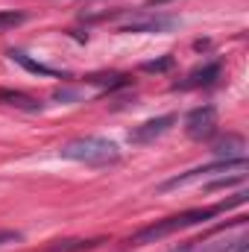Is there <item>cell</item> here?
Returning a JSON list of instances; mask_svg holds the SVG:
<instances>
[{
    "label": "cell",
    "instance_id": "1",
    "mask_svg": "<svg viewBox=\"0 0 249 252\" xmlns=\"http://www.w3.org/2000/svg\"><path fill=\"white\" fill-rule=\"evenodd\" d=\"M247 190H238L232 199H226V202H217V205H208V208H190V211H182V214H173V217H164V220H156L153 226H147V229H138L132 238H126L124 247H144V244H156V241H161V238H167V235H176V232H182V229H190V226H199V223H208V220H214L217 214H223V211H229V208H238V205H244L247 202Z\"/></svg>",
    "mask_w": 249,
    "mask_h": 252
},
{
    "label": "cell",
    "instance_id": "2",
    "mask_svg": "<svg viewBox=\"0 0 249 252\" xmlns=\"http://www.w3.org/2000/svg\"><path fill=\"white\" fill-rule=\"evenodd\" d=\"M62 158L76 161V164H88V167H109L121 161V147L109 138L100 135H85V138H73L67 141L62 150Z\"/></svg>",
    "mask_w": 249,
    "mask_h": 252
},
{
    "label": "cell",
    "instance_id": "3",
    "mask_svg": "<svg viewBox=\"0 0 249 252\" xmlns=\"http://www.w3.org/2000/svg\"><path fill=\"white\" fill-rule=\"evenodd\" d=\"M229 170H238L244 173L247 170V158H235V161H226V158H217L214 164H205V167H193L187 173H179L167 182H161L158 190H176V188H185L190 182H199V179H211V176H220V173H229Z\"/></svg>",
    "mask_w": 249,
    "mask_h": 252
},
{
    "label": "cell",
    "instance_id": "4",
    "mask_svg": "<svg viewBox=\"0 0 249 252\" xmlns=\"http://www.w3.org/2000/svg\"><path fill=\"white\" fill-rule=\"evenodd\" d=\"M185 132L193 141H205L217 132V109L214 106H199L185 118Z\"/></svg>",
    "mask_w": 249,
    "mask_h": 252
},
{
    "label": "cell",
    "instance_id": "5",
    "mask_svg": "<svg viewBox=\"0 0 249 252\" xmlns=\"http://www.w3.org/2000/svg\"><path fill=\"white\" fill-rule=\"evenodd\" d=\"M176 124V115H161V118H153V121H147V124L135 126L132 132H129V141L132 144H153V141H158L161 135H167L170 129Z\"/></svg>",
    "mask_w": 249,
    "mask_h": 252
},
{
    "label": "cell",
    "instance_id": "6",
    "mask_svg": "<svg viewBox=\"0 0 249 252\" xmlns=\"http://www.w3.org/2000/svg\"><path fill=\"white\" fill-rule=\"evenodd\" d=\"M176 27V18L170 15H144V18H132L129 24L121 27V32H167Z\"/></svg>",
    "mask_w": 249,
    "mask_h": 252
},
{
    "label": "cell",
    "instance_id": "7",
    "mask_svg": "<svg viewBox=\"0 0 249 252\" xmlns=\"http://www.w3.org/2000/svg\"><path fill=\"white\" fill-rule=\"evenodd\" d=\"M220 79V62H208L196 70H190L182 82H176L173 88H182V91H190V88H208Z\"/></svg>",
    "mask_w": 249,
    "mask_h": 252
},
{
    "label": "cell",
    "instance_id": "8",
    "mask_svg": "<svg viewBox=\"0 0 249 252\" xmlns=\"http://www.w3.org/2000/svg\"><path fill=\"white\" fill-rule=\"evenodd\" d=\"M211 153L217 158H226V161H235V158H247V141L241 135H226L220 141L211 144Z\"/></svg>",
    "mask_w": 249,
    "mask_h": 252
},
{
    "label": "cell",
    "instance_id": "9",
    "mask_svg": "<svg viewBox=\"0 0 249 252\" xmlns=\"http://www.w3.org/2000/svg\"><path fill=\"white\" fill-rule=\"evenodd\" d=\"M0 103H3V106H12V109H18V112H41V100H35V97H30V94H24V91H9V88H3V91H0Z\"/></svg>",
    "mask_w": 249,
    "mask_h": 252
},
{
    "label": "cell",
    "instance_id": "10",
    "mask_svg": "<svg viewBox=\"0 0 249 252\" xmlns=\"http://www.w3.org/2000/svg\"><path fill=\"white\" fill-rule=\"evenodd\" d=\"M9 56L15 59L18 64H24L30 73H41V76H59V70H53V67H47V64H38V62H32L27 53H21V50H9Z\"/></svg>",
    "mask_w": 249,
    "mask_h": 252
},
{
    "label": "cell",
    "instance_id": "11",
    "mask_svg": "<svg viewBox=\"0 0 249 252\" xmlns=\"http://www.w3.org/2000/svg\"><path fill=\"white\" fill-rule=\"evenodd\" d=\"M24 21H27V15H24V12H0V30L18 27V24H24Z\"/></svg>",
    "mask_w": 249,
    "mask_h": 252
},
{
    "label": "cell",
    "instance_id": "12",
    "mask_svg": "<svg viewBox=\"0 0 249 252\" xmlns=\"http://www.w3.org/2000/svg\"><path fill=\"white\" fill-rule=\"evenodd\" d=\"M21 241V232H12V229H0V250L3 247H12Z\"/></svg>",
    "mask_w": 249,
    "mask_h": 252
},
{
    "label": "cell",
    "instance_id": "13",
    "mask_svg": "<svg viewBox=\"0 0 249 252\" xmlns=\"http://www.w3.org/2000/svg\"><path fill=\"white\" fill-rule=\"evenodd\" d=\"M167 67H173V56H167V59H161V62H147L144 64V70H156V73H161V70H167Z\"/></svg>",
    "mask_w": 249,
    "mask_h": 252
}]
</instances>
